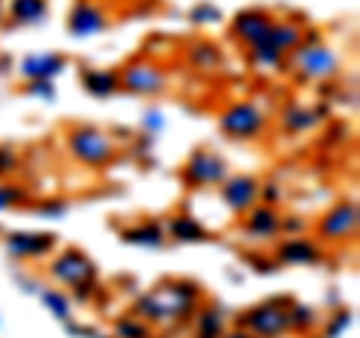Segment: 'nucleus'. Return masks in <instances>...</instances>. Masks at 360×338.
I'll return each instance as SVG.
<instances>
[{"label":"nucleus","instance_id":"obj_1","mask_svg":"<svg viewBox=\"0 0 360 338\" xmlns=\"http://www.w3.org/2000/svg\"><path fill=\"white\" fill-rule=\"evenodd\" d=\"M70 150L78 162L84 165H103L115 156V141L99 129H75L70 135Z\"/></svg>","mask_w":360,"mask_h":338},{"label":"nucleus","instance_id":"obj_2","mask_svg":"<svg viewBox=\"0 0 360 338\" xmlns=\"http://www.w3.org/2000/svg\"><path fill=\"white\" fill-rule=\"evenodd\" d=\"M222 129L234 138H255L264 129V114L252 102H238L222 114Z\"/></svg>","mask_w":360,"mask_h":338},{"label":"nucleus","instance_id":"obj_3","mask_svg":"<svg viewBox=\"0 0 360 338\" xmlns=\"http://www.w3.org/2000/svg\"><path fill=\"white\" fill-rule=\"evenodd\" d=\"M274 15L264 13V9H243L240 15H234L231 21V33L238 36L243 45H258V42H264L267 39V33L270 27H274Z\"/></svg>","mask_w":360,"mask_h":338},{"label":"nucleus","instance_id":"obj_4","mask_svg":"<svg viewBox=\"0 0 360 338\" xmlns=\"http://www.w3.org/2000/svg\"><path fill=\"white\" fill-rule=\"evenodd\" d=\"M295 66L307 78H330L336 72V66H340V60H336V54L328 45H307V48H297Z\"/></svg>","mask_w":360,"mask_h":338},{"label":"nucleus","instance_id":"obj_5","mask_svg":"<svg viewBox=\"0 0 360 338\" xmlns=\"http://www.w3.org/2000/svg\"><path fill=\"white\" fill-rule=\"evenodd\" d=\"M184 177H186V183H193V186H213L229 177V165L213 153H195L193 159L186 162Z\"/></svg>","mask_w":360,"mask_h":338},{"label":"nucleus","instance_id":"obj_6","mask_svg":"<svg viewBox=\"0 0 360 338\" xmlns=\"http://www.w3.org/2000/svg\"><path fill=\"white\" fill-rule=\"evenodd\" d=\"M108 27V15L105 9L94 4V0H78L72 6V15H70V30L75 36H94V33L105 30Z\"/></svg>","mask_w":360,"mask_h":338},{"label":"nucleus","instance_id":"obj_7","mask_svg":"<svg viewBox=\"0 0 360 338\" xmlns=\"http://www.w3.org/2000/svg\"><path fill=\"white\" fill-rule=\"evenodd\" d=\"M258 195H262V186H258L252 177H229L225 180V186H222V201L234 212L250 210L258 201Z\"/></svg>","mask_w":360,"mask_h":338},{"label":"nucleus","instance_id":"obj_8","mask_svg":"<svg viewBox=\"0 0 360 338\" xmlns=\"http://www.w3.org/2000/svg\"><path fill=\"white\" fill-rule=\"evenodd\" d=\"M321 236H328V240L340 243L345 240V236H352L357 231V207L354 204H340L333 207L328 216L321 219Z\"/></svg>","mask_w":360,"mask_h":338},{"label":"nucleus","instance_id":"obj_9","mask_svg":"<svg viewBox=\"0 0 360 338\" xmlns=\"http://www.w3.org/2000/svg\"><path fill=\"white\" fill-rule=\"evenodd\" d=\"M51 276L66 281V285H82V281H87L90 276H94V264H90L82 252L70 249L51 264Z\"/></svg>","mask_w":360,"mask_h":338},{"label":"nucleus","instance_id":"obj_10","mask_svg":"<svg viewBox=\"0 0 360 338\" xmlns=\"http://www.w3.org/2000/svg\"><path fill=\"white\" fill-rule=\"evenodd\" d=\"M120 87L132 90V93H156V90L165 87V75L160 66L139 63V66H129V69L120 75Z\"/></svg>","mask_w":360,"mask_h":338},{"label":"nucleus","instance_id":"obj_11","mask_svg":"<svg viewBox=\"0 0 360 338\" xmlns=\"http://www.w3.org/2000/svg\"><path fill=\"white\" fill-rule=\"evenodd\" d=\"M246 323H250L258 335L274 338V335H279L283 330L291 326V314L283 311L279 306H262V309H255L250 318H246Z\"/></svg>","mask_w":360,"mask_h":338},{"label":"nucleus","instance_id":"obj_12","mask_svg":"<svg viewBox=\"0 0 360 338\" xmlns=\"http://www.w3.org/2000/svg\"><path fill=\"white\" fill-rule=\"evenodd\" d=\"M6 249L18 257H42L54 249V236L51 234H9Z\"/></svg>","mask_w":360,"mask_h":338},{"label":"nucleus","instance_id":"obj_13","mask_svg":"<svg viewBox=\"0 0 360 338\" xmlns=\"http://www.w3.org/2000/svg\"><path fill=\"white\" fill-rule=\"evenodd\" d=\"M66 60L60 54H30V58L21 63V75L33 78V81H49L58 72H63Z\"/></svg>","mask_w":360,"mask_h":338},{"label":"nucleus","instance_id":"obj_14","mask_svg":"<svg viewBox=\"0 0 360 338\" xmlns=\"http://www.w3.org/2000/svg\"><path fill=\"white\" fill-rule=\"evenodd\" d=\"M300 39H303V27L300 25H295V21H274V27H270L264 45L276 48L279 54H285L291 48H297ZM258 45H262V42H258Z\"/></svg>","mask_w":360,"mask_h":338},{"label":"nucleus","instance_id":"obj_15","mask_svg":"<svg viewBox=\"0 0 360 338\" xmlns=\"http://www.w3.org/2000/svg\"><path fill=\"white\" fill-rule=\"evenodd\" d=\"M49 15V0H9V18L18 25H42Z\"/></svg>","mask_w":360,"mask_h":338},{"label":"nucleus","instance_id":"obj_16","mask_svg":"<svg viewBox=\"0 0 360 338\" xmlns=\"http://www.w3.org/2000/svg\"><path fill=\"white\" fill-rule=\"evenodd\" d=\"M319 255L321 252L312 240H288L283 249H279V257H283L285 264H315Z\"/></svg>","mask_w":360,"mask_h":338},{"label":"nucleus","instance_id":"obj_17","mask_svg":"<svg viewBox=\"0 0 360 338\" xmlns=\"http://www.w3.org/2000/svg\"><path fill=\"white\" fill-rule=\"evenodd\" d=\"M246 231H250L252 236L267 240V236H274L279 231V216L270 207H258V210H252V216L246 219Z\"/></svg>","mask_w":360,"mask_h":338},{"label":"nucleus","instance_id":"obj_18","mask_svg":"<svg viewBox=\"0 0 360 338\" xmlns=\"http://www.w3.org/2000/svg\"><path fill=\"white\" fill-rule=\"evenodd\" d=\"M172 236H174V240H180V243H198V240H205V236H207V231L198 224V219L180 216V219L172 222Z\"/></svg>","mask_w":360,"mask_h":338},{"label":"nucleus","instance_id":"obj_19","mask_svg":"<svg viewBox=\"0 0 360 338\" xmlns=\"http://www.w3.org/2000/svg\"><path fill=\"white\" fill-rule=\"evenodd\" d=\"M84 87L90 90L94 96H108V93H115V90L120 87V78L115 72H87L84 75Z\"/></svg>","mask_w":360,"mask_h":338},{"label":"nucleus","instance_id":"obj_20","mask_svg":"<svg viewBox=\"0 0 360 338\" xmlns=\"http://www.w3.org/2000/svg\"><path fill=\"white\" fill-rule=\"evenodd\" d=\"M123 236H127V243H132V245H162V231L156 228L153 222L139 224V228H129Z\"/></svg>","mask_w":360,"mask_h":338},{"label":"nucleus","instance_id":"obj_21","mask_svg":"<svg viewBox=\"0 0 360 338\" xmlns=\"http://www.w3.org/2000/svg\"><path fill=\"white\" fill-rule=\"evenodd\" d=\"M315 123H319V114H312L307 108H291L285 114V129H291V132H303V129L315 126Z\"/></svg>","mask_w":360,"mask_h":338},{"label":"nucleus","instance_id":"obj_22","mask_svg":"<svg viewBox=\"0 0 360 338\" xmlns=\"http://www.w3.org/2000/svg\"><path fill=\"white\" fill-rule=\"evenodd\" d=\"M189 18H193V25H217V21L222 18V9L213 6V4H198L193 6V13H189Z\"/></svg>","mask_w":360,"mask_h":338},{"label":"nucleus","instance_id":"obj_23","mask_svg":"<svg viewBox=\"0 0 360 338\" xmlns=\"http://www.w3.org/2000/svg\"><path fill=\"white\" fill-rule=\"evenodd\" d=\"M42 302L51 309V314H58V318H70V302H66L60 294H54V290H49V294H42Z\"/></svg>","mask_w":360,"mask_h":338},{"label":"nucleus","instance_id":"obj_24","mask_svg":"<svg viewBox=\"0 0 360 338\" xmlns=\"http://www.w3.org/2000/svg\"><path fill=\"white\" fill-rule=\"evenodd\" d=\"M25 201V189L18 186H0V210L13 207V204H21Z\"/></svg>","mask_w":360,"mask_h":338},{"label":"nucleus","instance_id":"obj_25","mask_svg":"<svg viewBox=\"0 0 360 338\" xmlns=\"http://www.w3.org/2000/svg\"><path fill=\"white\" fill-rule=\"evenodd\" d=\"M193 58L198 66H213L219 60V54L213 51V45H195V51H193Z\"/></svg>","mask_w":360,"mask_h":338},{"label":"nucleus","instance_id":"obj_26","mask_svg":"<svg viewBox=\"0 0 360 338\" xmlns=\"http://www.w3.org/2000/svg\"><path fill=\"white\" fill-rule=\"evenodd\" d=\"M219 323H222L219 311H205V318H201V332H205L207 338H213V332L219 330Z\"/></svg>","mask_w":360,"mask_h":338},{"label":"nucleus","instance_id":"obj_27","mask_svg":"<svg viewBox=\"0 0 360 338\" xmlns=\"http://www.w3.org/2000/svg\"><path fill=\"white\" fill-rule=\"evenodd\" d=\"M117 332H120V338H144L148 335V330H144L141 323H132V320H123L117 326Z\"/></svg>","mask_w":360,"mask_h":338},{"label":"nucleus","instance_id":"obj_28","mask_svg":"<svg viewBox=\"0 0 360 338\" xmlns=\"http://www.w3.org/2000/svg\"><path fill=\"white\" fill-rule=\"evenodd\" d=\"M15 153L9 150V147H0V177L9 174V171H15Z\"/></svg>","mask_w":360,"mask_h":338},{"label":"nucleus","instance_id":"obj_29","mask_svg":"<svg viewBox=\"0 0 360 338\" xmlns=\"http://www.w3.org/2000/svg\"><path fill=\"white\" fill-rule=\"evenodd\" d=\"M30 93H37V96H42V99H51V93H54V87L49 84V81H37L30 87Z\"/></svg>","mask_w":360,"mask_h":338},{"label":"nucleus","instance_id":"obj_30","mask_svg":"<svg viewBox=\"0 0 360 338\" xmlns=\"http://www.w3.org/2000/svg\"><path fill=\"white\" fill-rule=\"evenodd\" d=\"M148 129H162V114H156V111H148Z\"/></svg>","mask_w":360,"mask_h":338},{"label":"nucleus","instance_id":"obj_31","mask_svg":"<svg viewBox=\"0 0 360 338\" xmlns=\"http://www.w3.org/2000/svg\"><path fill=\"white\" fill-rule=\"evenodd\" d=\"M264 198H267V201H274V198L279 201V189H276V186H267V189H264Z\"/></svg>","mask_w":360,"mask_h":338},{"label":"nucleus","instance_id":"obj_32","mask_svg":"<svg viewBox=\"0 0 360 338\" xmlns=\"http://www.w3.org/2000/svg\"><path fill=\"white\" fill-rule=\"evenodd\" d=\"M229 338H250V335H246V332H231Z\"/></svg>","mask_w":360,"mask_h":338}]
</instances>
